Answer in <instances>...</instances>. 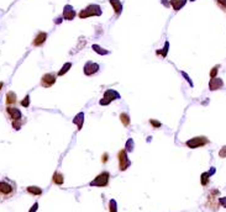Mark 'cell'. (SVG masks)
<instances>
[{"label": "cell", "mask_w": 226, "mask_h": 212, "mask_svg": "<svg viewBox=\"0 0 226 212\" xmlns=\"http://www.w3.org/2000/svg\"><path fill=\"white\" fill-rule=\"evenodd\" d=\"M21 106H24V107H28L30 106V95H26L22 100H21Z\"/></svg>", "instance_id": "27"}, {"label": "cell", "mask_w": 226, "mask_h": 212, "mask_svg": "<svg viewBox=\"0 0 226 212\" xmlns=\"http://www.w3.org/2000/svg\"><path fill=\"white\" fill-rule=\"evenodd\" d=\"M76 15H77V13L74 11L72 5H66V6H64V9H63V19L64 20L72 21L76 17Z\"/></svg>", "instance_id": "9"}, {"label": "cell", "mask_w": 226, "mask_h": 212, "mask_svg": "<svg viewBox=\"0 0 226 212\" xmlns=\"http://www.w3.org/2000/svg\"><path fill=\"white\" fill-rule=\"evenodd\" d=\"M209 143V139L205 137V136H199V137H194L189 141L185 142V146L189 147V148H198V147H204Z\"/></svg>", "instance_id": "4"}, {"label": "cell", "mask_w": 226, "mask_h": 212, "mask_svg": "<svg viewBox=\"0 0 226 212\" xmlns=\"http://www.w3.org/2000/svg\"><path fill=\"white\" fill-rule=\"evenodd\" d=\"M73 124L77 126L78 131H80V130L83 128V124H84V113H83V112H79V113H77V115L74 116Z\"/></svg>", "instance_id": "13"}, {"label": "cell", "mask_w": 226, "mask_h": 212, "mask_svg": "<svg viewBox=\"0 0 226 212\" xmlns=\"http://www.w3.org/2000/svg\"><path fill=\"white\" fill-rule=\"evenodd\" d=\"M117 160H119V168H120L121 171H125L131 164L130 159H128V157H127V152L125 149H121L117 153Z\"/></svg>", "instance_id": "5"}, {"label": "cell", "mask_w": 226, "mask_h": 212, "mask_svg": "<svg viewBox=\"0 0 226 212\" xmlns=\"http://www.w3.org/2000/svg\"><path fill=\"white\" fill-rule=\"evenodd\" d=\"M46 40H47V34L43 32V31H40V32L36 35V37L34 38V41H32V46L40 47V46H42V45L46 42Z\"/></svg>", "instance_id": "10"}, {"label": "cell", "mask_w": 226, "mask_h": 212, "mask_svg": "<svg viewBox=\"0 0 226 212\" xmlns=\"http://www.w3.org/2000/svg\"><path fill=\"white\" fill-rule=\"evenodd\" d=\"M17 102V96L14 92H9L6 94V104L8 106H11V105H15Z\"/></svg>", "instance_id": "16"}, {"label": "cell", "mask_w": 226, "mask_h": 212, "mask_svg": "<svg viewBox=\"0 0 226 212\" xmlns=\"http://www.w3.org/2000/svg\"><path fill=\"white\" fill-rule=\"evenodd\" d=\"M109 211L110 212H116L117 211V206H116V201L115 200H110V202H109Z\"/></svg>", "instance_id": "25"}, {"label": "cell", "mask_w": 226, "mask_h": 212, "mask_svg": "<svg viewBox=\"0 0 226 212\" xmlns=\"http://www.w3.org/2000/svg\"><path fill=\"white\" fill-rule=\"evenodd\" d=\"M109 3L111 4V6H113V9H114V11H115V15L119 16V15L121 14V11H122L121 2H120V0H109Z\"/></svg>", "instance_id": "14"}, {"label": "cell", "mask_w": 226, "mask_h": 212, "mask_svg": "<svg viewBox=\"0 0 226 212\" xmlns=\"http://www.w3.org/2000/svg\"><path fill=\"white\" fill-rule=\"evenodd\" d=\"M209 178H210V174L209 173H203L202 174V185L205 186L209 184Z\"/></svg>", "instance_id": "24"}, {"label": "cell", "mask_w": 226, "mask_h": 212, "mask_svg": "<svg viewBox=\"0 0 226 212\" xmlns=\"http://www.w3.org/2000/svg\"><path fill=\"white\" fill-rule=\"evenodd\" d=\"M99 69H100L99 64H98V63H94V62H87L85 66H84V68H83L84 74L88 75V77H91V75H94L95 73H98Z\"/></svg>", "instance_id": "7"}, {"label": "cell", "mask_w": 226, "mask_h": 212, "mask_svg": "<svg viewBox=\"0 0 226 212\" xmlns=\"http://www.w3.org/2000/svg\"><path fill=\"white\" fill-rule=\"evenodd\" d=\"M27 192L31 194V195H35V196H40L42 195V189L39 188V186H28L27 189Z\"/></svg>", "instance_id": "18"}, {"label": "cell", "mask_w": 226, "mask_h": 212, "mask_svg": "<svg viewBox=\"0 0 226 212\" xmlns=\"http://www.w3.org/2000/svg\"><path fill=\"white\" fill-rule=\"evenodd\" d=\"M15 185L14 183L9 180H2L0 181V194H2L4 197H10L15 194Z\"/></svg>", "instance_id": "2"}, {"label": "cell", "mask_w": 226, "mask_h": 212, "mask_svg": "<svg viewBox=\"0 0 226 212\" xmlns=\"http://www.w3.org/2000/svg\"><path fill=\"white\" fill-rule=\"evenodd\" d=\"M99 104H100V105H102V106H106V105H109V104H110V101H109V100H106V99H104V98H103V99H102V100H100V101H99Z\"/></svg>", "instance_id": "32"}, {"label": "cell", "mask_w": 226, "mask_h": 212, "mask_svg": "<svg viewBox=\"0 0 226 212\" xmlns=\"http://www.w3.org/2000/svg\"><path fill=\"white\" fill-rule=\"evenodd\" d=\"M3 85H4V83H0V90H2V88H3Z\"/></svg>", "instance_id": "37"}, {"label": "cell", "mask_w": 226, "mask_h": 212, "mask_svg": "<svg viewBox=\"0 0 226 212\" xmlns=\"http://www.w3.org/2000/svg\"><path fill=\"white\" fill-rule=\"evenodd\" d=\"M108 157H109V156H108V153H104V154H103V158H102L103 163H106V162H108Z\"/></svg>", "instance_id": "35"}, {"label": "cell", "mask_w": 226, "mask_h": 212, "mask_svg": "<svg viewBox=\"0 0 226 212\" xmlns=\"http://www.w3.org/2000/svg\"><path fill=\"white\" fill-rule=\"evenodd\" d=\"M120 120H121V122H122V125L125 126V127H127V126H130V116H128L126 112H121L120 113Z\"/></svg>", "instance_id": "19"}, {"label": "cell", "mask_w": 226, "mask_h": 212, "mask_svg": "<svg viewBox=\"0 0 226 212\" xmlns=\"http://www.w3.org/2000/svg\"><path fill=\"white\" fill-rule=\"evenodd\" d=\"M168 48H169V43L168 42H166V45H165V48L163 49H157V52H156V54L158 56H162V57H166L167 56V52H168Z\"/></svg>", "instance_id": "23"}, {"label": "cell", "mask_w": 226, "mask_h": 212, "mask_svg": "<svg viewBox=\"0 0 226 212\" xmlns=\"http://www.w3.org/2000/svg\"><path fill=\"white\" fill-rule=\"evenodd\" d=\"M71 68H72V63H71V62L64 63V64H63V67L61 68V70L57 73V75H58V77H62V75H64V74H66V73H67V72H68Z\"/></svg>", "instance_id": "20"}, {"label": "cell", "mask_w": 226, "mask_h": 212, "mask_svg": "<svg viewBox=\"0 0 226 212\" xmlns=\"http://www.w3.org/2000/svg\"><path fill=\"white\" fill-rule=\"evenodd\" d=\"M52 180H53V183H54L56 185H63V183H64L63 174H62V173H59V171H56V173L53 174Z\"/></svg>", "instance_id": "17"}, {"label": "cell", "mask_w": 226, "mask_h": 212, "mask_svg": "<svg viewBox=\"0 0 226 212\" xmlns=\"http://www.w3.org/2000/svg\"><path fill=\"white\" fill-rule=\"evenodd\" d=\"M6 113L10 116V118H11L13 121H19V120L22 118L21 111H20L19 109L14 107V106H8V107H6Z\"/></svg>", "instance_id": "8"}, {"label": "cell", "mask_w": 226, "mask_h": 212, "mask_svg": "<svg viewBox=\"0 0 226 212\" xmlns=\"http://www.w3.org/2000/svg\"><path fill=\"white\" fill-rule=\"evenodd\" d=\"M219 203H220V205H222L224 207H226V197L220 199V200H219Z\"/></svg>", "instance_id": "34"}, {"label": "cell", "mask_w": 226, "mask_h": 212, "mask_svg": "<svg viewBox=\"0 0 226 212\" xmlns=\"http://www.w3.org/2000/svg\"><path fill=\"white\" fill-rule=\"evenodd\" d=\"M109 180H110V174H109V171H103V173H100L99 175L95 176V179L90 183V185H91V186L105 188V186H108V184H109Z\"/></svg>", "instance_id": "3"}, {"label": "cell", "mask_w": 226, "mask_h": 212, "mask_svg": "<svg viewBox=\"0 0 226 212\" xmlns=\"http://www.w3.org/2000/svg\"><path fill=\"white\" fill-rule=\"evenodd\" d=\"M219 156H220L221 158H225V157H226V146H224V147L221 148V150L219 152Z\"/></svg>", "instance_id": "31"}, {"label": "cell", "mask_w": 226, "mask_h": 212, "mask_svg": "<svg viewBox=\"0 0 226 212\" xmlns=\"http://www.w3.org/2000/svg\"><path fill=\"white\" fill-rule=\"evenodd\" d=\"M11 125H13V127L17 131V130H20V128H21V125H22V124L20 122V120H19V121H13V124H11Z\"/></svg>", "instance_id": "29"}, {"label": "cell", "mask_w": 226, "mask_h": 212, "mask_svg": "<svg viewBox=\"0 0 226 212\" xmlns=\"http://www.w3.org/2000/svg\"><path fill=\"white\" fill-rule=\"evenodd\" d=\"M54 22H56V23H61V22H62V19H57Z\"/></svg>", "instance_id": "36"}, {"label": "cell", "mask_w": 226, "mask_h": 212, "mask_svg": "<svg viewBox=\"0 0 226 212\" xmlns=\"http://www.w3.org/2000/svg\"><path fill=\"white\" fill-rule=\"evenodd\" d=\"M37 208H39V203H37V202H35V203H34V206H32V207L30 208V211H28V212H36V211H37Z\"/></svg>", "instance_id": "33"}, {"label": "cell", "mask_w": 226, "mask_h": 212, "mask_svg": "<svg viewBox=\"0 0 226 212\" xmlns=\"http://www.w3.org/2000/svg\"><path fill=\"white\" fill-rule=\"evenodd\" d=\"M215 2H216L217 6H219L221 10L226 11V0H215Z\"/></svg>", "instance_id": "26"}, {"label": "cell", "mask_w": 226, "mask_h": 212, "mask_svg": "<svg viewBox=\"0 0 226 212\" xmlns=\"http://www.w3.org/2000/svg\"><path fill=\"white\" fill-rule=\"evenodd\" d=\"M91 48H93L96 53H98V54H100V56H106V54H109V51H108V49H104L103 47H100V46H98V45H93Z\"/></svg>", "instance_id": "21"}, {"label": "cell", "mask_w": 226, "mask_h": 212, "mask_svg": "<svg viewBox=\"0 0 226 212\" xmlns=\"http://www.w3.org/2000/svg\"><path fill=\"white\" fill-rule=\"evenodd\" d=\"M150 124H151V126H152L153 128H158V127L162 126V124L158 122V121H156V120H153V118L150 120Z\"/></svg>", "instance_id": "28"}, {"label": "cell", "mask_w": 226, "mask_h": 212, "mask_svg": "<svg viewBox=\"0 0 226 212\" xmlns=\"http://www.w3.org/2000/svg\"><path fill=\"white\" fill-rule=\"evenodd\" d=\"M224 86V81L220 78H211V80L209 81V89L211 92H215V90H219Z\"/></svg>", "instance_id": "12"}, {"label": "cell", "mask_w": 226, "mask_h": 212, "mask_svg": "<svg viewBox=\"0 0 226 212\" xmlns=\"http://www.w3.org/2000/svg\"><path fill=\"white\" fill-rule=\"evenodd\" d=\"M185 3H187V0H171L169 5H172V8L176 11H178V10H180L185 5Z\"/></svg>", "instance_id": "15"}, {"label": "cell", "mask_w": 226, "mask_h": 212, "mask_svg": "<svg viewBox=\"0 0 226 212\" xmlns=\"http://www.w3.org/2000/svg\"><path fill=\"white\" fill-rule=\"evenodd\" d=\"M134 147H135L134 139H132V138H128V141L126 142V147H125V150H126V152H132V150H134Z\"/></svg>", "instance_id": "22"}, {"label": "cell", "mask_w": 226, "mask_h": 212, "mask_svg": "<svg viewBox=\"0 0 226 212\" xmlns=\"http://www.w3.org/2000/svg\"><path fill=\"white\" fill-rule=\"evenodd\" d=\"M56 83V74L54 73H46L41 78V86L43 88H51Z\"/></svg>", "instance_id": "6"}, {"label": "cell", "mask_w": 226, "mask_h": 212, "mask_svg": "<svg viewBox=\"0 0 226 212\" xmlns=\"http://www.w3.org/2000/svg\"><path fill=\"white\" fill-rule=\"evenodd\" d=\"M102 8L96 4H90L88 5L85 9H83L79 13V17L80 19H87V17H91V16H100L102 15Z\"/></svg>", "instance_id": "1"}, {"label": "cell", "mask_w": 226, "mask_h": 212, "mask_svg": "<svg viewBox=\"0 0 226 212\" xmlns=\"http://www.w3.org/2000/svg\"><path fill=\"white\" fill-rule=\"evenodd\" d=\"M120 98H121L120 94L116 92V90H114V89H108V90H105V93H104V99L109 100L110 102L114 101V100H117Z\"/></svg>", "instance_id": "11"}, {"label": "cell", "mask_w": 226, "mask_h": 212, "mask_svg": "<svg viewBox=\"0 0 226 212\" xmlns=\"http://www.w3.org/2000/svg\"><path fill=\"white\" fill-rule=\"evenodd\" d=\"M217 70H219V66L214 67V68L211 69V72H210V77H211V78H215L216 74H217Z\"/></svg>", "instance_id": "30"}]
</instances>
